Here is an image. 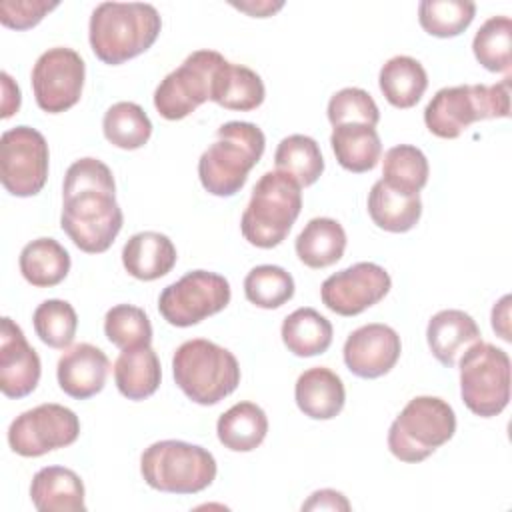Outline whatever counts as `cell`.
<instances>
[{"mask_svg":"<svg viewBox=\"0 0 512 512\" xmlns=\"http://www.w3.org/2000/svg\"><path fill=\"white\" fill-rule=\"evenodd\" d=\"M122 224L112 170L92 156L72 162L62 184L60 228L74 246L86 254H102L112 246Z\"/></svg>","mask_w":512,"mask_h":512,"instance_id":"cell-1","label":"cell"},{"mask_svg":"<svg viewBox=\"0 0 512 512\" xmlns=\"http://www.w3.org/2000/svg\"><path fill=\"white\" fill-rule=\"evenodd\" d=\"M160 30L162 18L152 4L102 2L92 10L88 38L98 60L118 66L146 52Z\"/></svg>","mask_w":512,"mask_h":512,"instance_id":"cell-2","label":"cell"},{"mask_svg":"<svg viewBox=\"0 0 512 512\" xmlns=\"http://www.w3.org/2000/svg\"><path fill=\"white\" fill-rule=\"evenodd\" d=\"M266 148L264 132L252 122L232 120L216 130L214 142L198 160L202 188L220 198L242 190L250 170L260 162Z\"/></svg>","mask_w":512,"mask_h":512,"instance_id":"cell-3","label":"cell"},{"mask_svg":"<svg viewBox=\"0 0 512 512\" xmlns=\"http://www.w3.org/2000/svg\"><path fill=\"white\" fill-rule=\"evenodd\" d=\"M176 386L196 404L214 406L240 384L236 356L216 342L194 338L182 342L172 356Z\"/></svg>","mask_w":512,"mask_h":512,"instance_id":"cell-4","label":"cell"},{"mask_svg":"<svg viewBox=\"0 0 512 512\" xmlns=\"http://www.w3.org/2000/svg\"><path fill=\"white\" fill-rule=\"evenodd\" d=\"M510 116V76L502 82L440 88L424 108L426 128L444 140L458 138L472 122Z\"/></svg>","mask_w":512,"mask_h":512,"instance_id":"cell-5","label":"cell"},{"mask_svg":"<svg viewBox=\"0 0 512 512\" xmlns=\"http://www.w3.org/2000/svg\"><path fill=\"white\" fill-rule=\"evenodd\" d=\"M302 210L300 184L274 170L260 176L242 214V236L256 248H274L288 236Z\"/></svg>","mask_w":512,"mask_h":512,"instance_id":"cell-6","label":"cell"},{"mask_svg":"<svg viewBox=\"0 0 512 512\" xmlns=\"http://www.w3.org/2000/svg\"><path fill=\"white\" fill-rule=\"evenodd\" d=\"M218 466L212 452L184 440H160L140 456L144 482L160 492L198 494L216 478Z\"/></svg>","mask_w":512,"mask_h":512,"instance_id":"cell-7","label":"cell"},{"mask_svg":"<svg viewBox=\"0 0 512 512\" xmlns=\"http://www.w3.org/2000/svg\"><path fill=\"white\" fill-rule=\"evenodd\" d=\"M456 432L452 406L438 396L412 398L388 430V450L400 462L418 464Z\"/></svg>","mask_w":512,"mask_h":512,"instance_id":"cell-8","label":"cell"},{"mask_svg":"<svg viewBox=\"0 0 512 512\" xmlns=\"http://www.w3.org/2000/svg\"><path fill=\"white\" fill-rule=\"evenodd\" d=\"M460 396L482 418L498 416L510 400V358L488 342H476L460 358Z\"/></svg>","mask_w":512,"mask_h":512,"instance_id":"cell-9","label":"cell"},{"mask_svg":"<svg viewBox=\"0 0 512 512\" xmlns=\"http://www.w3.org/2000/svg\"><path fill=\"white\" fill-rule=\"evenodd\" d=\"M230 296V284L222 274L192 270L160 292L158 312L168 324L188 328L224 310Z\"/></svg>","mask_w":512,"mask_h":512,"instance_id":"cell-10","label":"cell"},{"mask_svg":"<svg viewBox=\"0 0 512 512\" xmlns=\"http://www.w3.org/2000/svg\"><path fill=\"white\" fill-rule=\"evenodd\" d=\"M48 142L32 126H16L0 138V182L18 198L36 196L48 180Z\"/></svg>","mask_w":512,"mask_h":512,"instance_id":"cell-11","label":"cell"},{"mask_svg":"<svg viewBox=\"0 0 512 512\" xmlns=\"http://www.w3.org/2000/svg\"><path fill=\"white\" fill-rule=\"evenodd\" d=\"M226 58L216 50H196L154 90V108L166 120H182L210 100L212 78Z\"/></svg>","mask_w":512,"mask_h":512,"instance_id":"cell-12","label":"cell"},{"mask_svg":"<svg viewBox=\"0 0 512 512\" xmlns=\"http://www.w3.org/2000/svg\"><path fill=\"white\" fill-rule=\"evenodd\" d=\"M80 436V420L74 410L46 402L16 416L8 428L12 452L24 458H38L52 450L74 444Z\"/></svg>","mask_w":512,"mask_h":512,"instance_id":"cell-13","label":"cell"},{"mask_svg":"<svg viewBox=\"0 0 512 512\" xmlns=\"http://www.w3.org/2000/svg\"><path fill=\"white\" fill-rule=\"evenodd\" d=\"M30 78L38 108L48 114H60L80 100L86 64L76 50L54 46L38 56Z\"/></svg>","mask_w":512,"mask_h":512,"instance_id":"cell-14","label":"cell"},{"mask_svg":"<svg viewBox=\"0 0 512 512\" xmlns=\"http://www.w3.org/2000/svg\"><path fill=\"white\" fill-rule=\"evenodd\" d=\"M392 288L390 274L374 262H356L330 274L320 288L322 304L338 316H358Z\"/></svg>","mask_w":512,"mask_h":512,"instance_id":"cell-15","label":"cell"},{"mask_svg":"<svg viewBox=\"0 0 512 512\" xmlns=\"http://www.w3.org/2000/svg\"><path fill=\"white\" fill-rule=\"evenodd\" d=\"M402 352L398 332L380 322L364 324L348 334L344 342V364L358 378H380L388 374Z\"/></svg>","mask_w":512,"mask_h":512,"instance_id":"cell-16","label":"cell"},{"mask_svg":"<svg viewBox=\"0 0 512 512\" xmlns=\"http://www.w3.org/2000/svg\"><path fill=\"white\" fill-rule=\"evenodd\" d=\"M42 364L22 328L8 316L0 324V390L6 398H24L40 382Z\"/></svg>","mask_w":512,"mask_h":512,"instance_id":"cell-17","label":"cell"},{"mask_svg":"<svg viewBox=\"0 0 512 512\" xmlns=\"http://www.w3.org/2000/svg\"><path fill=\"white\" fill-rule=\"evenodd\" d=\"M108 370V356L98 346L80 342L60 356L56 378L64 394L76 400H86L104 388Z\"/></svg>","mask_w":512,"mask_h":512,"instance_id":"cell-18","label":"cell"},{"mask_svg":"<svg viewBox=\"0 0 512 512\" xmlns=\"http://www.w3.org/2000/svg\"><path fill=\"white\" fill-rule=\"evenodd\" d=\"M480 340H482V334L476 320L464 310H456V308L440 310L428 320V328H426L428 348L432 356L448 368L456 366L458 356Z\"/></svg>","mask_w":512,"mask_h":512,"instance_id":"cell-19","label":"cell"},{"mask_svg":"<svg viewBox=\"0 0 512 512\" xmlns=\"http://www.w3.org/2000/svg\"><path fill=\"white\" fill-rule=\"evenodd\" d=\"M294 400L304 416L312 420H332L342 412L346 402L344 382L326 366L308 368L296 380Z\"/></svg>","mask_w":512,"mask_h":512,"instance_id":"cell-20","label":"cell"},{"mask_svg":"<svg viewBox=\"0 0 512 512\" xmlns=\"http://www.w3.org/2000/svg\"><path fill=\"white\" fill-rule=\"evenodd\" d=\"M82 478L64 466H44L30 482V500L40 512H84Z\"/></svg>","mask_w":512,"mask_h":512,"instance_id":"cell-21","label":"cell"},{"mask_svg":"<svg viewBox=\"0 0 512 512\" xmlns=\"http://www.w3.org/2000/svg\"><path fill=\"white\" fill-rule=\"evenodd\" d=\"M174 242L154 230H144L128 238L122 248V264L130 276L136 280L152 282L166 276L176 264Z\"/></svg>","mask_w":512,"mask_h":512,"instance_id":"cell-22","label":"cell"},{"mask_svg":"<svg viewBox=\"0 0 512 512\" xmlns=\"http://www.w3.org/2000/svg\"><path fill=\"white\" fill-rule=\"evenodd\" d=\"M266 96L264 82L258 72L248 66L224 60L212 78L210 100L226 110L250 112L256 110Z\"/></svg>","mask_w":512,"mask_h":512,"instance_id":"cell-23","label":"cell"},{"mask_svg":"<svg viewBox=\"0 0 512 512\" xmlns=\"http://www.w3.org/2000/svg\"><path fill=\"white\" fill-rule=\"evenodd\" d=\"M160 380V360L150 344L122 350L114 362L116 388L128 400H144L152 396L158 390Z\"/></svg>","mask_w":512,"mask_h":512,"instance_id":"cell-24","label":"cell"},{"mask_svg":"<svg viewBox=\"0 0 512 512\" xmlns=\"http://www.w3.org/2000/svg\"><path fill=\"white\" fill-rule=\"evenodd\" d=\"M330 146L338 164L354 174L376 168L382 156V142L376 128L360 122L334 126Z\"/></svg>","mask_w":512,"mask_h":512,"instance_id":"cell-25","label":"cell"},{"mask_svg":"<svg viewBox=\"0 0 512 512\" xmlns=\"http://www.w3.org/2000/svg\"><path fill=\"white\" fill-rule=\"evenodd\" d=\"M296 256L308 268L320 270L336 264L346 250V232L334 218H312L294 242Z\"/></svg>","mask_w":512,"mask_h":512,"instance_id":"cell-26","label":"cell"},{"mask_svg":"<svg viewBox=\"0 0 512 512\" xmlns=\"http://www.w3.org/2000/svg\"><path fill=\"white\" fill-rule=\"evenodd\" d=\"M368 214L378 228L402 234L418 224L422 200L420 194H402L378 180L368 192Z\"/></svg>","mask_w":512,"mask_h":512,"instance_id":"cell-27","label":"cell"},{"mask_svg":"<svg viewBox=\"0 0 512 512\" xmlns=\"http://www.w3.org/2000/svg\"><path fill=\"white\" fill-rule=\"evenodd\" d=\"M20 274L36 288H52L70 272V254L54 238H36L28 242L18 258Z\"/></svg>","mask_w":512,"mask_h":512,"instance_id":"cell-28","label":"cell"},{"mask_svg":"<svg viewBox=\"0 0 512 512\" xmlns=\"http://www.w3.org/2000/svg\"><path fill=\"white\" fill-rule=\"evenodd\" d=\"M268 432L266 412L254 402L230 406L216 422V434L224 448L232 452L256 450Z\"/></svg>","mask_w":512,"mask_h":512,"instance_id":"cell-29","label":"cell"},{"mask_svg":"<svg viewBox=\"0 0 512 512\" xmlns=\"http://www.w3.org/2000/svg\"><path fill=\"white\" fill-rule=\"evenodd\" d=\"M378 86L388 104L406 110L420 102L428 88L424 66L412 56L390 58L378 74Z\"/></svg>","mask_w":512,"mask_h":512,"instance_id":"cell-30","label":"cell"},{"mask_svg":"<svg viewBox=\"0 0 512 512\" xmlns=\"http://www.w3.org/2000/svg\"><path fill=\"white\" fill-rule=\"evenodd\" d=\"M282 342L294 356L310 358L324 354L332 344V324L314 308H298L288 314L280 328Z\"/></svg>","mask_w":512,"mask_h":512,"instance_id":"cell-31","label":"cell"},{"mask_svg":"<svg viewBox=\"0 0 512 512\" xmlns=\"http://www.w3.org/2000/svg\"><path fill=\"white\" fill-rule=\"evenodd\" d=\"M276 170L304 186H312L324 172V158L314 138L306 134H290L280 140L274 152Z\"/></svg>","mask_w":512,"mask_h":512,"instance_id":"cell-32","label":"cell"},{"mask_svg":"<svg viewBox=\"0 0 512 512\" xmlns=\"http://www.w3.org/2000/svg\"><path fill=\"white\" fill-rule=\"evenodd\" d=\"M430 174L428 158L412 144H398L386 150L382 160V178L386 186L402 194H420Z\"/></svg>","mask_w":512,"mask_h":512,"instance_id":"cell-33","label":"cell"},{"mask_svg":"<svg viewBox=\"0 0 512 512\" xmlns=\"http://www.w3.org/2000/svg\"><path fill=\"white\" fill-rule=\"evenodd\" d=\"M104 138L122 150H138L152 136V122L136 102H116L102 118Z\"/></svg>","mask_w":512,"mask_h":512,"instance_id":"cell-34","label":"cell"},{"mask_svg":"<svg viewBox=\"0 0 512 512\" xmlns=\"http://www.w3.org/2000/svg\"><path fill=\"white\" fill-rule=\"evenodd\" d=\"M472 52L486 70L508 74L512 66V20L508 16L488 18L472 40Z\"/></svg>","mask_w":512,"mask_h":512,"instance_id":"cell-35","label":"cell"},{"mask_svg":"<svg viewBox=\"0 0 512 512\" xmlns=\"http://www.w3.org/2000/svg\"><path fill=\"white\" fill-rule=\"evenodd\" d=\"M476 4L468 0H422L418 4V22L430 36L454 38L474 20Z\"/></svg>","mask_w":512,"mask_h":512,"instance_id":"cell-36","label":"cell"},{"mask_svg":"<svg viewBox=\"0 0 512 512\" xmlns=\"http://www.w3.org/2000/svg\"><path fill=\"white\" fill-rule=\"evenodd\" d=\"M244 296L258 308H280L294 296V278L282 266H254L244 278Z\"/></svg>","mask_w":512,"mask_h":512,"instance_id":"cell-37","label":"cell"},{"mask_svg":"<svg viewBox=\"0 0 512 512\" xmlns=\"http://www.w3.org/2000/svg\"><path fill=\"white\" fill-rule=\"evenodd\" d=\"M36 336L50 348L64 350L72 344L78 328V316L70 302L50 298L36 306L32 314Z\"/></svg>","mask_w":512,"mask_h":512,"instance_id":"cell-38","label":"cell"},{"mask_svg":"<svg viewBox=\"0 0 512 512\" xmlns=\"http://www.w3.org/2000/svg\"><path fill=\"white\" fill-rule=\"evenodd\" d=\"M104 334L120 350L148 346L152 342V324L142 308L116 304L104 316Z\"/></svg>","mask_w":512,"mask_h":512,"instance_id":"cell-39","label":"cell"},{"mask_svg":"<svg viewBox=\"0 0 512 512\" xmlns=\"http://www.w3.org/2000/svg\"><path fill=\"white\" fill-rule=\"evenodd\" d=\"M326 114L332 128L350 122H360L368 126H376L380 122V110L374 98L366 90L354 86L342 88L336 94H332Z\"/></svg>","mask_w":512,"mask_h":512,"instance_id":"cell-40","label":"cell"},{"mask_svg":"<svg viewBox=\"0 0 512 512\" xmlns=\"http://www.w3.org/2000/svg\"><path fill=\"white\" fill-rule=\"evenodd\" d=\"M54 8H58V2L4 0L0 2V22L12 30H28L34 28Z\"/></svg>","mask_w":512,"mask_h":512,"instance_id":"cell-41","label":"cell"},{"mask_svg":"<svg viewBox=\"0 0 512 512\" xmlns=\"http://www.w3.org/2000/svg\"><path fill=\"white\" fill-rule=\"evenodd\" d=\"M302 510H350V502L342 492L324 488L310 494V498L302 504Z\"/></svg>","mask_w":512,"mask_h":512,"instance_id":"cell-42","label":"cell"},{"mask_svg":"<svg viewBox=\"0 0 512 512\" xmlns=\"http://www.w3.org/2000/svg\"><path fill=\"white\" fill-rule=\"evenodd\" d=\"M510 302H512V298H510V294H506L492 308V328L506 342L512 340L510 338Z\"/></svg>","mask_w":512,"mask_h":512,"instance_id":"cell-43","label":"cell"},{"mask_svg":"<svg viewBox=\"0 0 512 512\" xmlns=\"http://www.w3.org/2000/svg\"><path fill=\"white\" fill-rule=\"evenodd\" d=\"M0 78H2V94H4L2 96V112H0V116L2 118H10L12 114L18 112L22 96H20L18 84L10 78L8 72H2Z\"/></svg>","mask_w":512,"mask_h":512,"instance_id":"cell-44","label":"cell"},{"mask_svg":"<svg viewBox=\"0 0 512 512\" xmlns=\"http://www.w3.org/2000/svg\"><path fill=\"white\" fill-rule=\"evenodd\" d=\"M232 6L254 16V18H268L274 12H278L284 6V2H266V0L264 2H240V4L232 2Z\"/></svg>","mask_w":512,"mask_h":512,"instance_id":"cell-45","label":"cell"}]
</instances>
